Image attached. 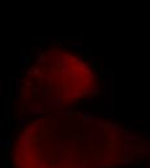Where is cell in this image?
Segmentation results:
<instances>
[{"mask_svg":"<svg viewBox=\"0 0 150 168\" xmlns=\"http://www.w3.org/2000/svg\"><path fill=\"white\" fill-rule=\"evenodd\" d=\"M45 107L42 104H29L27 109H21V114H34V115H42L44 114Z\"/></svg>","mask_w":150,"mask_h":168,"instance_id":"cell-1","label":"cell"},{"mask_svg":"<svg viewBox=\"0 0 150 168\" xmlns=\"http://www.w3.org/2000/svg\"><path fill=\"white\" fill-rule=\"evenodd\" d=\"M124 140L125 141H128V142H132V141H139L140 140V137L137 136V134H133L132 132H129V133H124Z\"/></svg>","mask_w":150,"mask_h":168,"instance_id":"cell-6","label":"cell"},{"mask_svg":"<svg viewBox=\"0 0 150 168\" xmlns=\"http://www.w3.org/2000/svg\"><path fill=\"white\" fill-rule=\"evenodd\" d=\"M93 124H95L96 128L100 129V131H105V128H106V123H104V122H95Z\"/></svg>","mask_w":150,"mask_h":168,"instance_id":"cell-13","label":"cell"},{"mask_svg":"<svg viewBox=\"0 0 150 168\" xmlns=\"http://www.w3.org/2000/svg\"><path fill=\"white\" fill-rule=\"evenodd\" d=\"M14 97H16L17 100H20V98L22 97V89H21V87H20V78H18V76L14 79Z\"/></svg>","mask_w":150,"mask_h":168,"instance_id":"cell-4","label":"cell"},{"mask_svg":"<svg viewBox=\"0 0 150 168\" xmlns=\"http://www.w3.org/2000/svg\"><path fill=\"white\" fill-rule=\"evenodd\" d=\"M88 60L91 61V63H92V65H96V57H95V56L89 54V56H88Z\"/></svg>","mask_w":150,"mask_h":168,"instance_id":"cell-19","label":"cell"},{"mask_svg":"<svg viewBox=\"0 0 150 168\" xmlns=\"http://www.w3.org/2000/svg\"><path fill=\"white\" fill-rule=\"evenodd\" d=\"M141 153L147 157H150V142H145L144 145L141 146Z\"/></svg>","mask_w":150,"mask_h":168,"instance_id":"cell-9","label":"cell"},{"mask_svg":"<svg viewBox=\"0 0 150 168\" xmlns=\"http://www.w3.org/2000/svg\"><path fill=\"white\" fill-rule=\"evenodd\" d=\"M102 132L104 131H100V129H88L87 131V137L88 140H92V141H98L104 137L102 136Z\"/></svg>","mask_w":150,"mask_h":168,"instance_id":"cell-2","label":"cell"},{"mask_svg":"<svg viewBox=\"0 0 150 168\" xmlns=\"http://www.w3.org/2000/svg\"><path fill=\"white\" fill-rule=\"evenodd\" d=\"M150 141V132L145 131V142H149Z\"/></svg>","mask_w":150,"mask_h":168,"instance_id":"cell-21","label":"cell"},{"mask_svg":"<svg viewBox=\"0 0 150 168\" xmlns=\"http://www.w3.org/2000/svg\"><path fill=\"white\" fill-rule=\"evenodd\" d=\"M31 74H35V75H39L40 74V70H39V67H33V69H31Z\"/></svg>","mask_w":150,"mask_h":168,"instance_id":"cell-18","label":"cell"},{"mask_svg":"<svg viewBox=\"0 0 150 168\" xmlns=\"http://www.w3.org/2000/svg\"><path fill=\"white\" fill-rule=\"evenodd\" d=\"M76 114H79V112L72 110V109H64L62 110V115H64V116H72V115H76Z\"/></svg>","mask_w":150,"mask_h":168,"instance_id":"cell-11","label":"cell"},{"mask_svg":"<svg viewBox=\"0 0 150 168\" xmlns=\"http://www.w3.org/2000/svg\"><path fill=\"white\" fill-rule=\"evenodd\" d=\"M40 40H42V44H47V43H49L50 40H52V38L50 36H42Z\"/></svg>","mask_w":150,"mask_h":168,"instance_id":"cell-15","label":"cell"},{"mask_svg":"<svg viewBox=\"0 0 150 168\" xmlns=\"http://www.w3.org/2000/svg\"><path fill=\"white\" fill-rule=\"evenodd\" d=\"M0 167L1 168H9L8 167V162H7V160H1V162H0Z\"/></svg>","mask_w":150,"mask_h":168,"instance_id":"cell-20","label":"cell"},{"mask_svg":"<svg viewBox=\"0 0 150 168\" xmlns=\"http://www.w3.org/2000/svg\"><path fill=\"white\" fill-rule=\"evenodd\" d=\"M114 168H125V167H124V165H122V164H120L119 167H114Z\"/></svg>","mask_w":150,"mask_h":168,"instance_id":"cell-24","label":"cell"},{"mask_svg":"<svg viewBox=\"0 0 150 168\" xmlns=\"http://www.w3.org/2000/svg\"><path fill=\"white\" fill-rule=\"evenodd\" d=\"M27 118H25V116H21V119H20V123H21V126L22 127H26L27 126Z\"/></svg>","mask_w":150,"mask_h":168,"instance_id":"cell-16","label":"cell"},{"mask_svg":"<svg viewBox=\"0 0 150 168\" xmlns=\"http://www.w3.org/2000/svg\"><path fill=\"white\" fill-rule=\"evenodd\" d=\"M53 168H62L61 163H58V164H57V165H54V167H53Z\"/></svg>","mask_w":150,"mask_h":168,"instance_id":"cell-23","label":"cell"},{"mask_svg":"<svg viewBox=\"0 0 150 168\" xmlns=\"http://www.w3.org/2000/svg\"><path fill=\"white\" fill-rule=\"evenodd\" d=\"M120 164L122 165H133V164H136V160H133V158L124 157L122 160H120Z\"/></svg>","mask_w":150,"mask_h":168,"instance_id":"cell-8","label":"cell"},{"mask_svg":"<svg viewBox=\"0 0 150 168\" xmlns=\"http://www.w3.org/2000/svg\"><path fill=\"white\" fill-rule=\"evenodd\" d=\"M70 47L74 48V49H83L84 44H83V42H71L70 43Z\"/></svg>","mask_w":150,"mask_h":168,"instance_id":"cell-12","label":"cell"},{"mask_svg":"<svg viewBox=\"0 0 150 168\" xmlns=\"http://www.w3.org/2000/svg\"><path fill=\"white\" fill-rule=\"evenodd\" d=\"M31 84H33V83H31L30 80H27V81L25 83V85H26V87H31Z\"/></svg>","mask_w":150,"mask_h":168,"instance_id":"cell-22","label":"cell"},{"mask_svg":"<svg viewBox=\"0 0 150 168\" xmlns=\"http://www.w3.org/2000/svg\"><path fill=\"white\" fill-rule=\"evenodd\" d=\"M110 159H111L110 151L108 150V146H106V144H105V145H104V153H102V157H101V160H104V162H109Z\"/></svg>","mask_w":150,"mask_h":168,"instance_id":"cell-7","label":"cell"},{"mask_svg":"<svg viewBox=\"0 0 150 168\" xmlns=\"http://www.w3.org/2000/svg\"><path fill=\"white\" fill-rule=\"evenodd\" d=\"M82 120L84 124H93L96 122V118L91 114H86V110L82 111Z\"/></svg>","mask_w":150,"mask_h":168,"instance_id":"cell-3","label":"cell"},{"mask_svg":"<svg viewBox=\"0 0 150 168\" xmlns=\"http://www.w3.org/2000/svg\"><path fill=\"white\" fill-rule=\"evenodd\" d=\"M0 145L4 147V150H5V153H8L9 150H12L13 149V146H12V141L11 140H0Z\"/></svg>","mask_w":150,"mask_h":168,"instance_id":"cell-5","label":"cell"},{"mask_svg":"<svg viewBox=\"0 0 150 168\" xmlns=\"http://www.w3.org/2000/svg\"><path fill=\"white\" fill-rule=\"evenodd\" d=\"M20 62H21V65H29L31 62V57L26 56V54H21L20 56Z\"/></svg>","mask_w":150,"mask_h":168,"instance_id":"cell-10","label":"cell"},{"mask_svg":"<svg viewBox=\"0 0 150 168\" xmlns=\"http://www.w3.org/2000/svg\"><path fill=\"white\" fill-rule=\"evenodd\" d=\"M83 53L86 54V56H89V54H92V48H83Z\"/></svg>","mask_w":150,"mask_h":168,"instance_id":"cell-17","label":"cell"},{"mask_svg":"<svg viewBox=\"0 0 150 168\" xmlns=\"http://www.w3.org/2000/svg\"><path fill=\"white\" fill-rule=\"evenodd\" d=\"M34 53H35V56L36 57H38V58H40V57H42L43 56V50H42V48H36V50H35V52H34Z\"/></svg>","mask_w":150,"mask_h":168,"instance_id":"cell-14","label":"cell"}]
</instances>
